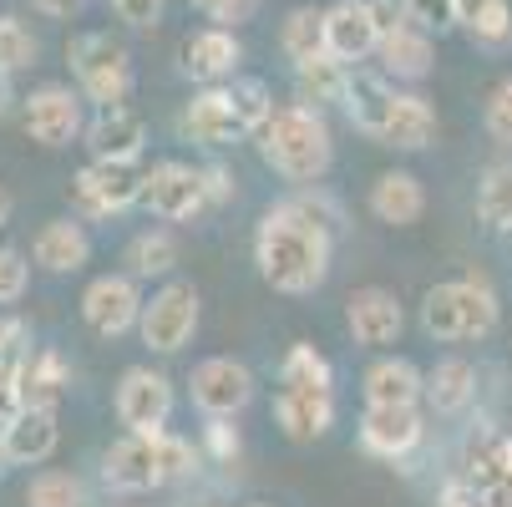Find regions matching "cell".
<instances>
[{"instance_id":"7c38bea8","label":"cell","mask_w":512,"mask_h":507,"mask_svg":"<svg viewBox=\"0 0 512 507\" xmlns=\"http://www.w3.org/2000/svg\"><path fill=\"white\" fill-rule=\"evenodd\" d=\"M21 122H26V137L41 142V148H66L77 132H87L82 122V97L61 87V82H46L36 87L26 102H21Z\"/></svg>"},{"instance_id":"4fadbf2b","label":"cell","mask_w":512,"mask_h":507,"mask_svg":"<svg viewBox=\"0 0 512 507\" xmlns=\"http://www.w3.org/2000/svg\"><path fill=\"white\" fill-rule=\"evenodd\" d=\"M102 482L112 492H153V487H168L163 482V431H158V437H137V431H127L122 442H112L102 452Z\"/></svg>"},{"instance_id":"f1b7e54d","label":"cell","mask_w":512,"mask_h":507,"mask_svg":"<svg viewBox=\"0 0 512 507\" xmlns=\"http://www.w3.org/2000/svg\"><path fill=\"white\" fill-rule=\"evenodd\" d=\"M178 269V234L173 229H142L127 239L122 249V274H132L137 284L142 279H168Z\"/></svg>"},{"instance_id":"3957f363","label":"cell","mask_w":512,"mask_h":507,"mask_svg":"<svg viewBox=\"0 0 512 507\" xmlns=\"http://www.w3.org/2000/svg\"><path fill=\"white\" fill-rule=\"evenodd\" d=\"M497 289L482 279V274H462V279H442V284H431L426 289V300H421V330L431 340H482L497 330Z\"/></svg>"},{"instance_id":"816d5d0a","label":"cell","mask_w":512,"mask_h":507,"mask_svg":"<svg viewBox=\"0 0 512 507\" xmlns=\"http://www.w3.org/2000/svg\"><path fill=\"white\" fill-rule=\"evenodd\" d=\"M87 6V0H31V11H41V16H51V21H71Z\"/></svg>"},{"instance_id":"d6a6232c","label":"cell","mask_w":512,"mask_h":507,"mask_svg":"<svg viewBox=\"0 0 512 507\" xmlns=\"http://www.w3.org/2000/svg\"><path fill=\"white\" fill-rule=\"evenodd\" d=\"M457 26L482 46L512 41V0H457Z\"/></svg>"},{"instance_id":"60d3db41","label":"cell","mask_w":512,"mask_h":507,"mask_svg":"<svg viewBox=\"0 0 512 507\" xmlns=\"http://www.w3.org/2000/svg\"><path fill=\"white\" fill-rule=\"evenodd\" d=\"M193 11L208 16V26H224V31H239L254 21L259 0H193Z\"/></svg>"},{"instance_id":"9f6ffc18","label":"cell","mask_w":512,"mask_h":507,"mask_svg":"<svg viewBox=\"0 0 512 507\" xmlns=\"http://www.w3.org/2000/svg\"><path fill=\"white\" fill-rule=\"evenodd\" d=\"M11 462H6V437H0V472H6Z\"/></svg>"},{"instance_id":"4dcf8cb0","label":"cell","mask_w":512,"mask_h":507,"mask_svg":"<svg viewBox=\"0 0 512 507\" xmlns=\"http://www.w3.org/2000/svg\"><path fill=\"white\" fill-rule=\"evenodd\" d=\"M350 71H355V66H345V61H335V56H315V61L295 66V102L320 107V112H325L330 102H345Z\"/></svg>"},{"instance_id":"6f0895ef","label":"cell","mask_w":512,"mask_h":507,"mask_svg":"<svg viewBox=\"0 0 512 507\" xmlns=\"http://www.w3.org/2000/svg\"><path fill=\"white\" fill-rule=\"evenodd\" d=\"M244 507H274V502H244Z\"/></svg>"},{"instance_id":"7a4b0ae2","label":"cell","mask_w":512,"mask_h":507,"mask_svg":"<svg viewBox=\"0 0 512 507\" xmlns=\"http://www.w3.org/2000/svg\"><path fill=\"white\" fill-rule=\"evenodd\" d=\"M264 163L295 188H315L330 163H335V137H330V122L320 107H305V102H279L274 117L254 132Z\"/></svg>"},{"instance_id":"e575fe53","label":"cell","mask_w":512,"mask_h":507,"mask_svg":"<svg viewBox=\"0 0 512 507\" xmlns=\"http://www.w3.org/2000/svg\"><path fill=\"white\" fill-rule=\"evenodd\" d=\"M477 213L492 229H512V163H497L477 183Z\"/></svg>"},{"instance_id":"681fc988","label":"cell","mask_w":512,"mask_h":507,"mask_svg":"<svg viewBox=\"0 0 512 507\" xmlns=\"http://www.w3.org/2000/svg\"><path fill=\"white\" fill-rule=\"evenodd\" d=\"M436 507H487V497H482L467 477H452V482L442 487V502H436Z\"/></svg>"},{"instance_id":"f6af8a7d","label":"cell","mask_w":512,"mask_h":507,"mask_svg":"<svg viewBox=\"0 0 512 507\" xmlns=\"http://www.w3.org/2000/svg\"><path fill=\"white\" fill-rule=\"evenodd\" d=\"M21 411H26V396H21V360H11V366H0V426H11Z\"/></svg>"},{"instance_id":"277c9868","label":"cell","mask_w":512,"mask_h":507,"mask_svg":"<svg viewBox=\"0 0 512 507\" xmlns=\"http://www.w3.org/2000/svg\"><path fill=\"white\" fill-rule=\"evenodd\" d=\"M66 61L77 71V87L97 107H127L132 97V51L107 31H82L66 46Z\"/></svg>"},{"instance_id":"8992f818","label":"cell","mask_w":512,"mask_h":507,"mask_svg":"<svg viewBox=\"0 0 512 507\" xmlns=\"http://www.w3.org/2000/svg\"><path fill=\"white\" fill-rule=\"evenodd\" d=\"M198 289L188 279H168L163 289H153V300L142 305V320H137V335L153 355H178L193 335H198Z\"/></svg>"},{"instance_id":"9a60e30c","label":"cell","mask_w":512,"mask_h":507,"mask_svg":"<svg viewBox=\"0 0 512 507\" xmlns=\"http://www.w3.org/2000/svg\"><path fill=\"white\" fill-rule=\"evenodd\" d=\"M239 61H244L239 31H224V26L188 31V36H183V46H178V66H183V77H193L198 87H224V82H234Z\"/></svg>"},{"instance_id":"e0dca14e","label":"cell","mask_w":512,"mask_h":507,"mask_svg":"<svg viewBox=\"0 0 512 507\" xmlns=\"http://www.w3.org/2000/svg\"><path fill=\"white\" fill-rule=\"evenodd\" d=\"M325 46L345 66L371 61L381 51V31H376V16H371V0H335V6H325Z\"/></svg>"},{"instance_id":"5bb4252c","label":"cell","mask_w":512,"mask_h":507,"mask_svg":"<svg viewBox=\"0 0 512 507\" xmlns=\"http://www.w3.org/2000/svg\"><path fill=\"white\" fill-rule=\"evenodd\" d=\"M178 132H183L188 142H203V148H229V142L254 137L249 122L239 117L229 87H203V92H193V102L178 112Z\"/></svg>"},{"instance_id":"8d00e7d4","label":"cell","mask_w":512,"mask_h":507,"mask_svg":"<svg viewBox=\"0 0 512 507\" xmlns=\"http://www.w3.org/2000/svg\"><path fill=\"white\" fill-rule=\"evenodd\" d=\"M36 56H41L36 36H31L16 16H0V71H6V77H16V71H31Z\"/></svg>"},{"instance_id":"ab89813d","label":"cell","mask_w":512,"mask_h":507,"mask_svg":"<svg viewBox=\"0 0 512 507\" xmlns=\"http://www.w3.org/2000/svg\"><path fill=\"white\" fill-rule=\"evenodd\" d=\"M26 289H31V259H26L21 249L0 244V305L26 300Z\"/></svg>"},{"instance_id":"f35d334b","label":"cell","mask_w":512,"mask_h":507,"mask_svg":"<svg viewBox=\"0 0 512 507\" xmlns=\"http://www.w3.org/2000/svg\"><path fill=\"white\" fill-rule=\"evenodd\" d=\"M289 208H300L310 224H320V229H330V234H335V229L345 224L340 203H335V198H330V193H325L320 183H315V188H300V193H289Z\"/></svg>"},{"instance_id":"6da1fadb","label":"cell","mask_w":512,"mask_h":507,"mask_svg":"<svg viewBox=\"0 0 512 507\" xmlns=\"http://www.w3.org/2000/svg\"><path fill=\"white\" fill-rule=\"evenodd\" d=\"M330 259H335V234L310 224L300 208H289V198L274 203L254 229V264L279 295H315L330 274Z\"/></svg>"},{"instance_id":"44dd1931","label":"cell","mask_w":512,"mask_h":507,"mask_svg":"<svg viewBox=\"0 0 512 507\" xmlns=\"http://www.w3.org/2000/svg\"><path fill=\"white\" fill-rule=\"evenodd\" d=\"M365 406H421L426 401V371H416L406 355H376L365 366Z\"/></svg>"},{"instance_id":"30bf717a","label":"cell","mask_w":512,"mask_h":507,"mask_svg":"<svg viewBox=\"0 0 512 507\" xmlns=\"http://www.w3.org/2000/svg\"><path fill=\"white\" fill-rule=\"evenodd\" d=\"M142 284L132 279V274H97L87 289H82V320H87V330L92 335H102V340H117V335H127V330H137V320H142Z\"/></svg>"},{"instance_id":"7402d4cb","label":"cell","mask_w":512,"mask_h":507,"mask_svg":"<svg viewBox=\"0 0 512 507\" xmlns=\"http://www.w3.org/2000/svg\"><path fill=\"white\" fill-rule=\"evenodd\" d=\"M31 259L46 274H77L92 259V234L82 229V219H46L31 239Z\"/></svg>"},{"instance_id":"1f68e13d","label":"cell","mask_w":512,"mask_h":507,"mask_svg":"<svg viewBox=\"0 0 512 507\" xmlns=\"http://www.w3.org/2000/svg\"><path fill=\"white\" fill-rule=\"evenodd\" d=\"M279 46H284V56L295 66H305L315 56H330V46H325V6H295L289 11L284 26H279Z\"/></svg>"},{"instance_id":"ba28073f","label":"cell","mask_w":512,"mask_h":507,"mask_svg":"<svg viewBox=\"0 0 512 507\" xmlns=\"http://www.w3.org/2000/svg\"><path fill=\"white\" fill-rule=\"evenodd\" d=\"M142 208L163 224H188L198 213H208V183H203V168L193 163H178V158H163L148 168V188H142Z\"/></svg>"},{"instance_id":"f546056e","label":"cell","mask_w":512,"mask_h":507,"mask_svg":"<svg viewBox=\"0 0 512 507\" xmlns=\"http://www.w3.org/2000/svg\"><path fill=\"white\" fill-rule=\"evenodd\" d=\"M431 137H436V107L421 92H401L381 142L396 153H421V148H431Z\"/></svg>"},{"instance_id":"7bdbcfd3","label":"cell","mask_w":512,"mask_h":507,"mask_svg":"<svg viewBox=\"0 0 512 507\" xmlns=\"http://www.w3.org/2000/svg\"><path fill=\"white\" fill-rule=\"evenodd\" d=\"M239 431H234V421H208L203 426V457H213V462H239Z\"/></svg>"},{"instance_id":"52a82bcc","label":"cell","mask_w":512,"mask_h":507,"mask_svg":"<svg viewBox=\"0 0 512 507\" xmlns=\"http://www.w3.org/2000/svg\"><path fill=\"white\" fill-rule=\"evenodd\" d=\"M173 381L168 371H153V366H127L122 381H117V421L127 431H137V437H158V431H168L173 421Z\"/></svg>"},{"instance_id":"bcb514c9","label":"cell","mask_w":512,"mask_h":507,"mask_svg":"<svg viewBox=\"0 0 512 507\" xmlns=\"http://www.w3.org/2000/svg\"><path fill=\"white\" fill-rule=\"evenodd\" d=\"M31 350V325L16 320V315H0V366H11Z\"/></svg>"},{"instance_id":"4316f807","label":"cell","mask_w":512,"mask_h":507,"mask_svg":"<svg viewBox=\"0 0 512 507\" xmlns=\"http://www.w3.org/2000/svg\"><path fill=\"white\" fill-rule=\"evenodd\" d=\"M477 401V366L462 355H447L426 371V406L436 416H462Z\"/></svg>"},{"instance_id":"83f0119b","label":"cell","mask_w":512,"mask_h":507,"mask_svg":"<svg viewBox=\"0 0 512 507\" xmlns=\"http://www.w3.org/2000/svg\"><path fill=\"white\" fill-rule=\"evenodd\" d=\"M376 56H381V71H386V77H396V82H421V77H431L436 41H431V31H421L416 21H406L396 36L381 41Z\"/></svg>"},{"instance_id":"ac0fdd59","label":"cell","mask_w":512,"mask_h":507,"mask_svg":"<svg viewBox=\"0 0 512 507\" xmlns=\"http://www.w3.org/2000/svg\"><path fill=\"white\" fill-rule=\"evenodd\" d=\"M87 148L102 163H142L148 148V117L137 107H97V117L87 122Z\"/></svg>"},{"instance_id":"db71d44e","label":"cell","mask_w":512,"mask_h":507,"mask_svg":"<svg viewBox=\"0 0 512 507\" xmlns=\"http://www.w3.org/2000/svg\"><path fill=\"white\" fill-rule=\"evenodd\" d=\"M11 213H16V198H11V188H6V183H0V229L11 224Z\"/></svg>"},{"instance_id":"5b68a950","label":"cell","mask_w":512,"mask_h":507,"mask_svg":"<svg viewBox=\"0 0 512 507\" xmlns=\"http://www.w3.org/2000/svg\"><path fill=\"white\" fill-rule=\"evenodd\" d=\"M142 188H148V168L142 163H102L92 158L77 178H71L66 198L77 219H112V213H127L142 203Z\"/></svg>"},{"instance_id":"9c48e42d","label":"cell","mask_w":512,"mask_h":507,"mask_svg":"<svg viewBox=\"0 0 512 507\" xmlns=\"http://www.w3.org/2000/svg\"><path fill=\"white\" fill-rule=\"evenodd\" d=\"M188 391H193V406L208 421H234L254 401V371L244 366V360H234V355H208V360L193 366Z\"/></svg>"},{"instance_id":"11a10c76","label":"cell","mask_w":512,"mask_h":507,"mask_svg":"<svg viewBox=\"0 0 512 507\" xmlns=\"http://www.w3.org/2000/svg\"><path fill=\"white\" fill-rule=\"evenodd\" d=\"M6 82H11V77H0V112H6V102H11V92H6Z\"/></svg>"},{"instance_id":"ee69618b","label":"cell","mask_w":512,"mask_h":507,"mask_svg":"<svg viewBox=\"0 0 512 507\" xmlns=\"http://www.w3.org/2000/svg\"><path fill=\"white\" fill-rule=\"evenodd\" d=\"M482 122H487L492 142H512V82L492 87V97H487V112H482Z\"/></svg>"},{"instance_id":"7dc6e473","label":"cell","mask_w":512,"mask_h":507,"mask_svg":"<svg viewBox=\"0 0 512 507\" xmlns=\"http://www.w3.org/2000/svg\"><path fill=\"white\" fill-rule=\"evenodd\" d=\"M112 11L127 26H158L163 11H168V0H112Z\"/></svg>"},{"instance_id":"74e56055","label":"cell","mask_w":512,"mask_h":507,"mask_svg":"<svg viewBox=\"0 0 512 507\" xmlns=\"http://www.w3.org/2000/svg\"><path fill=\"white\" fill-rule=\"evenodd\" d=\"M229 97H234L239 117L249 122V132H259V127L274 117V97H269V87H264L259 77H234V82H229Z\"/></svg>"},{"instance_id":"ffe728a7","label":"cell","mask_w":512,"mask_h":507,"mask_svg":"<svg viewBox=\"0 0 512 507\" xmlns=\"http://www.w3.org/2000/svg\"><path fill=\"white\" fill-rule=\"evenodd\" d=\"M396 87H391V77L386 71H371V66H355L350 71V87H345V117H350V127H360L365 137H386V122H391V112H396Z\"/></svg>"},{"instance_id":"d590c367","label":"cell","mask_w":512,"mask_h":507,"mask_svg":"<svg viewBox=\"0 0 512 507\" xmlns=\"http://www.w3.org/2000/svg\"><path fill=\"white\" fill-rule=\"evenodd\" d=\"M26 507H87V487L71 472H36L26 487Z\"/></svg>"},{"instance_id":"cb8c5ba5","label":"cell","mask_w":512,"mask_h":507,"mask_svg":"<svg viewBox=\"0 0 512 507\" xmlns=\"http://www.w3.org/2000/svg\"><path fill=\"white\" fill-rule=\"evenodd\" d=\"M0 437H6V462L11 467H41L61 447V426H56V411L26 406L11 426H0Z\"/></svg>"},{"instance_id":"c3c4849f","label":"cell","mask_w":512,"mask_h":507,"mask_svg":"<svg viewBox=\"0 0 512 507\" xmlns=\"http://www.w3.org/2000/svg\"><path fill=\"white\" fill-rule=\"evenodd\" d=\"M371 16H376V31H381V41L386 36H396L411 16H406V0H371Z\"/></svg>"},{"instance_id":"484cf974","label":"cell","mask_w":512,"mask_h":507,"mask_svg":"<svg viewBox=\"0 0 512 507\" xmlns=\"http://www.w3.org/2000/svg\"><path fill=\"white\" fill-rule=\"evenodd\" d=\"M507 467H512V437H502V431H492V426H477L467 437V447H462V472L457 477H467L487 497L492 487H502Z\"/></svg>"},{"instance_id":"2e32d148","label":"cell","mask_w":512,"mask_h":507,"mask_svg":"<svg viewBox=\"0 0 512 507\" xmlns=\"http://www.w3.org/2000/svg\"><path fill=\"white\" fill-rule=\"evenodd\" d=\"M421 406H365L360 411V447L371 457H386V462H401L421 447Z\"/></svg>"},{"instance_id":"f5cc1de1","label":"cell","mask_w":512,"mask_h":507,"mask_svg":"<svg viewBox=\"0 0 512 507\" xmlns=\"http://www.w3.org/2000/svg\"><path fill=\"white\" fill-rule=\"evenodd\" d=\"M487 507H512V467H507L502 487H492V492H487Z\"/></svg>"},{"instance_id":"836d02e7","label":"cell","mask_w":512,"mask_h":507,"mask_svg":"<svg viewBox=\"0 0 512 507\" xmlns=\"http://www.w3.org/2000/svg\"><path fill=\"white\" fill-rule=\"evenodd\" d=\"M279 386H320V391H335V366L315 350V345H289L284 360H279Z\"/></svg>"},{"instance_id":"d6986e66","label":"cell","mask_w":512,"mask_h":507,"mask_svg":"<svg viewBox=\"0 0 512 507\" xmlns=\"http://www.w3.org/2000/svg\"><path fill=\"white\" fill-rule=\"evenodd\" d=\"M274 421L289 442H320L335 426V391L320 386H279L274 396Z\"/></svg>"},{"instance_id":"f907efd6","label":"cell","mask_w":512,"mask_h":507,"mask_svg":"<svg viewBox=\"0 0 512 507\" xmlns=\"http://www.w3.org/2000/svg\"><path fill=\"white\" fill-rule=\"evenodd\" d=\"M203 183H208V203H213V208L234 198V173H229V168H218V163L203 168Z\"/></svg>"},{"instance_id":"b9f144b4","label":"cell","mask_w":512,"mask_h":507,"mask_svg":"<svg viewBox=\"0 0 512 507\" xmlns=\"http://www.w3.org/2000/svg\"><path fill=\"white\" fill-rule=\"evenodd\" d=\"M406 16H411L421 31L442 36V31L457 26V0H406Z\"/></svg>"},{"instance_id":"d4e9b609","label":"cell","mask_w":512,"mask_h":507,"mask_svg":"<svg viewBox=\"0 0 512 507\" xmlns=\"http://www.w3.org/2000/svg\"><path fill=\"white\" fill-rule=\"evenodd\" d=\"M371 213H376L381 224H391V229H411L421 213H426V188H421V178L406 173V168L381 173V178L371 183Z\"/></svg>"},{"instance_id":"8fae6325","label":"cell","mask_w":512,"mask_h":507,"mask_svg":"<svg viewBox=\"0 0 512 507\" xmlns=\"http://www.w3.org/2000/svg\"><path fill=\"white\" fill-rule=\"evenodd\" d=\"M345 330L360 350H386L401 340L406 330V310L401 300L391 295L386 284H360L350 289V300H345Z\"/></svg>"},{"instance_id":"603a6c76","label":"cell","mask_w":512,"mask_h":507,"mask_svg":"<svg viewBox=\"0 0 512 507\" xmlns=\"http://www.w3.org/2000/svg\"><path fill=\"white\" fill-rule=\"evenodd\" d=\"M71 391V360L56 345H31L21 355V396L36 411H56Z\"/></svg>"}]
</instances>
